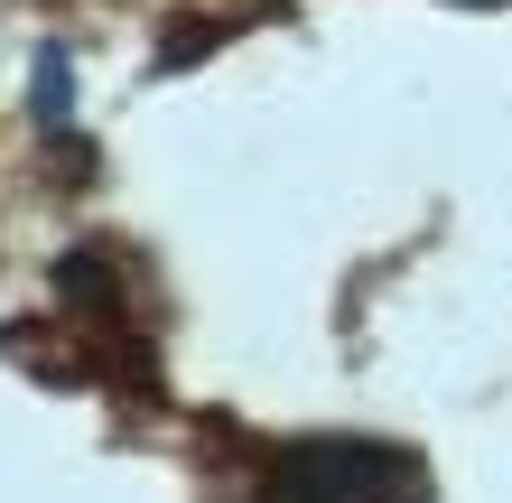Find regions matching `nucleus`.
<instances>
[{"mask_svg":"<svg viewBox=\"0 0 512 503\" xmlns=\"http://www.w3.org/2000/svg\"><path fill=\"white\" fill-rule=\"evenodd\" d=\"M261 503H429V466H419V448H401V438L317 429V438L270 448Z\"/></svg>","mask_w":512,"mask_h":503,"instance_id":"f257e3e1","label":"nucleus"}]
</instances>
